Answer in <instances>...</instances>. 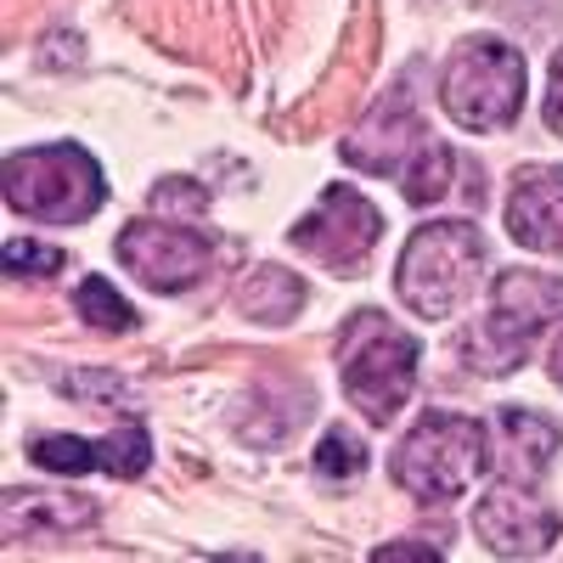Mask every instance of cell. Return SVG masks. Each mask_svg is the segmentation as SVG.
Segmentation results:
<instances>
[{
    "mask_svg": "<svg viewBox=\"0 0 563 563\" xmlns=\"http://www.w3.org/2000/svg\"><path fill=\"white\" fill-rule=\"evenodd\" d=\"M344 395L366 422H395L417 389V339L378 310H361L339 344Z\"/></svg>",
    "mask_w": 563,
    "mask_h": 563,
    "instance_id": "3",
    "label": "cell"
},
{
    "mask_svg": "<svg viewBox=\"0 0 563 563\" xmlns=\"http://www.w3.org/2000/svg\"><path fill=\"white\" fill-rule=\"evenodd\" d=\"M372 563H445L434 547H422V541H389L372 552Z\"/></svg>",
    "mask_w": 563,
    "mask_h": 563,
    "instance_id": "19",
    "label": "cell"
},
{
    "mask_svg": "<svg viewBox=\"0 0 563 563\" xmlns=\"http://www.w3.org/2000/svg\"><path fill=\"white\" fill-rule=\"evenodd\" d=\"M29 456L52 474H90V467H108L113 479H141L153 462V440L141 422H124L108 440H74V434H40L29 440Z\"/></svg>",
    "mask_w": 563,
    "mask_h": 563,
    "instance_id": "10",
    "label": "cell"
},
{
    "mask_svg": "<svg viewBox=\"0 0 563 563\" xmlns=\"http://www.w3.org/2000/svg\"><path fill=\"white\" fill-rule=\"evenodd\" d=\"M451 175H456V158H451V147H440V141H422V147H417V158L400 169L406 203H417V209L440 203V198L451 192Z\"/></svg>",
    "mask_w": 563,
    "mask_h": 563,
    "instance_id": "15",
    "label": "cell"
},
{
    "mask_svg": "<svg viewBox=\"0 0 563 563\" xmlns=\"http://www.w3.org/2000/svg\"><path fill=\"white\" fill-rule=\"evenodd\" d=\"M238 310L260 327H282L305 310V282L282 265H260L238 282Z\"/></svg>",
    "mask_w": 563,
    "mask_h": 563,
    "instance_id": "13",
    "label": "cell"
},
{
    "mask_svg": "<svg viewBox=\"0 0 563 563\" xmlns=\"http://www.w3.org/2000/svg\"><path fill=\"white\" fill-rule=\"evenodd\" d=\"M485 276V238L467 220H434L417 225L411 243L400 249L395 265V288L406 299V310H417L422 321H445L474 299Z\"/></svg>",
    "mask_w": 563,
    "mask_h": 563,
    "instance_id": "1",
    "label": "cell"
},
{
    "mask_svg": "<svg viewBox=\"0 0 563 563\" xmlns=\"http://www.w3.org/2000/svg\"><path fill=\"white\" fill-rule=\"evenodd\" d=\"M474 525H479V541L496 552V558H541L558 547L563 536V519H558V507H547L525 479H496L485 496H479V512H474Z\"/></svg>",
    "mask_w": 563,
    "mask_h": 563,
    "instance_id": "9",
    "label": "cell"
},
{
    "mask_svg": "<svg viewBox=\"0 0 563 563\" xmlns=\"http://www.w3.org/2000/svg\"><path fill=\"white\" fill-rule=\"evenodd\" d=\"M63 265V254L57 249H40V243H29V238H7V271L12 276H29V271H57Z\"/></svg>",
    "mask_w": 563,
    "mask_h": 563,
    "instance_id": "18",
    "label": "cell"
},
{
    "mask_svg": "<svg viewBox=\"0 0 563 563\" xmlns=\"http://www.w3.org/2000/svg\"><path fill=\"white\" fill-rule=\"evenodd\" d=\"M366 462V445L350 434V429H327L321 445H316V474L321 479H355Z\"/></svg>",
    "mask_w": 563,
    "mask_h": 563,
    "instance_id": "17",
    "label": "cell"
},
{
    "mask_svg": "<svg viewBox=\"0 0 563 563\" xmlns=\"http://www.w3.org/2000/svg\"><path fill=\"white\" fill-rule=\"evenodd\" d=\"M563 321V276H541V271H507L490 288V316L474 339H467V355L485 372H512L541 327Z\"/></svg>",
    "mask_w": 563,
    "mask_h": 563,
    "instance_id": "6",
    "label": "cell"
},
{
    "mask_svg": "<svg viewBox=\"0 0 563 563\" xmlns=\"http://www.w3.org/2000/svg\"><path fill=\"white\" fill-rule=\"evenodd\" d=\"M507 231H512V243L563 260V169L558 164H530L512 175Z\"/></svg>",
    "mask_w": 563,
    "mask_h": 563,
    "instance_id": "11",
    "label": "cell"
},
{
    "mask_svg": "<svg viewBox=\"0 0 563 563\" xmlns=\"http://www.w3.org/2000/svg\"><path fill=\"white\" fill-rule=\"evenodd\" d=\"M501 440H507V474L512 479H519V474H541V467L558 456V445H563L558 422L541 417V411H525V406L501 411Z\"/></svg>",
    "mask_w": 563,
    "mask_h": 563,
    "instance_id": "14",
    "label": "cell"
},
{
    "mask_svg": "<svg viewBox=\"0 0 563 563\" xmlns=\"http://www.w3.org/2000/svg\"><path fill=\"white\" fill-rule=\"evenodd\" d=\"M485 456H490V429L479 417L429 411L395 445L389 474L417 507H445L485 474Z\"/></svg>",
    "mask_w": 563,
    "mask_h": 563,
    "instance_id": "2",
    "label": "cell"
},
{
    "mask_svg": "<svg viewBox=\"0 0 563 563\" xmlns=\"http://www.w3.org/2000/svg\"><path fill=\"white\" fill-rule=\"evenodd\" d=\"M417 147H422V130H417V113H411V102H400V97H389V102H378L372 108L350 135H344V164H355V169H366V175H395V169H406L411 158H417Z\"/></svg>",
    "mask_w": 563,
    "mask_h": 563,
    "instance_id": "12",
    "label": "cell"
},
{
    "mask_svg": "<svg viewBox=\"0 0 563 563\" xmlns=\"http://www.w3.org/2000/svg\"><path fill=\"white\" fill-rule=\"evenodd\" d=\"M547 366H552V384L563 389V333H558V344H552V355H547Z\"/></svg>",
    "mask_w": 563,
    "mask_h": 563,
    "instance_id": "21",
    "label": "cell"
},
{
    "mask_svg": "<svg viewBox=\"0 0 563 563\" xmlns=\"http://www.w3.org/2000/svg\"><path fill=\"white\" fill-rule=\"evenodd\" d=\"M74 305H79V321H85V327H102V333H130V327H135V310L108 288L102 276H85L79 294H74Z\"/></svg>",
    "mask_w": 563,
    "mask_h": 563,
    "instance_id": "16",
    "label": "cell"
},
{
    "mask_svg": "<svg viewBox=\"0 0 563 563\" xmlns=\"http://www.w3.org/2000/svg\"><path fill=\"white\" fill-rule=\"evenodd\" d=\"M214 563H260V558H249V552H225V558H214Z\"/></svg>",
    "mask_w": 563,
    "mask_h": 563,
    "instance_id": "22",
    "label": "cell"
},
{
    "mask_svg": "<svg viewBox=\"0 0 563 563\" xmlns=\"http://www.w3.org/2000/svg\"><path fill=\"white\" fill-rule=\"evenodd\" d=\"M378 238H384V214L361 192H350V186H327L321 203L294 225L288 243L327 271H355L372 249H378Z\"/></svg>",
    "mask_w": 563,
    "mask_h": 563,
    "instance_id": "8",
    "label": "cell"
},
{
    "mask_svg": "<svg viewBox=\"0 0 563 563\" xmlns=\"http://www.w3.org/2000/svg\"><path fill=\"white\" fill-rule=\"evenodd\" d=\"M108 180L85 147L52 141V147H23L7 158V203L45 225H79L102 209Z\"/></svg>",
    "mask_w": 563,
    "mask_h": 563,
    "instance_id": "4",
    "label": "cell"
},
{
    "mask_svg": "<svg viewBox=\"0 0 563 563\" xmlns=\"http://www.w3.org/2000/svg\"><path fill=\"white\" fill-rule=\"evenodd\" d=\"M119 260L135 282H147L153 294H186L192 282L209 276L214 265V243L203 238V231H186L175 220H130L119 231Z\"/></svg>",
    "mask_w": 563,
    "mask_h": 563,
    "instance_id": "7",
    "label": "cell"
},
{
    "mask_svg": "<svg viewBox=\"0 0 563 563\" xmlns=\"http://www.w3.org/2000/svg\"><path fill=\"white\" fill-rule=\"evenodd\" d=\"M547 124L563 135V45H558V57H552V74H547Z\"/></svg>",
    "mask_w": 563,
    "mask_h": 563,
    "instance_id": "20",
    "label": "cell"
},
{
    "mask_svg": "<svg viewBox=\"0 0 563 563\" xmlns=\"http://www.w3.org/2000/svg\"><path fill=\"white\" fill-rule=\"evenodd\" d=\"M440 102L462 130H501L525 108V57L496 34L462 40L445 74H440Z\"/></svg>",
    "mask_w": 563,
    "mask_h": 563,
    "instance_id": "5",
    "label": "cell"
}]
</instances>
